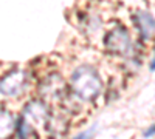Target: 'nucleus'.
<instances>
[{
    "label": "nucleus",
    "instance_id": "nucleus-1",
    "mask_svg": "<svg viewBox=\"0 0 155 139\" xmlns=\"http://www.w3.org/2000/svg\"><path fill=\"white\" fill-rule=\"evenodd\" d=\"M68 90L71 96L79 102H93L101 96L104 84L95 67L82 64L73 70L68 82Z\"/></svg>",
    "mask_w": 155,
    "mask_h": 139
},
{
    "label": "nucleus",
    "instance_id": "nucleus-2",
    "mask_svg": "<svg viewBox=\"0 0 155 139\" xmlns=\"http://www.w3.org/2000/svg\"><path fill=\"white\" fill-rule=\"evenodd\" d=\"M50 116V104H47L44 99L30 100L23 107L20 118L16 121V134L20 137H30L39 136L41 131L47 133Z\"/></svg>",
    "mask_w": 155,
    "mask_h": 139
},
{
    "label": "nucleus",
    "instance_id": "nucleus-3",
    "mask_svg": "<svg viewBox=\"0 0 155 139\" xmlns=\"http://www.w3.org/2000/svg\"><path fill=\"white\" fill-rule=\"evenodd\" d=\"M104 48L106 51L110 53L112 56H120V57H127L132 54V36L124 27H115L112 28L106 36H104Z\"/></svg>",
    "mask_w": 155,
    "mask_h": 139
},
{
    "label": "nucleus",
    "instance_id": "nucleus-4",
    "mask_svg": "<svg viewBox=\"0 0 155 139\" xmlns=\"http://www.w3.org/2000/svg\"><path fill=\"white\" fill-rule=\"evenodd\" d=\"M30 76L25 70L16 68L11 70L0 77V96L3 97H17L27 91Z\"/></svg>",
    "mask_w": 155,
    "mask_h": 139
},
{
    "label": "nucleus",
    "instance_id": "nucleus-5",
    "mask_svg": "<svg viewBox=\"0 0 155 139\" xmlns=\"http://www.w3.org/2000/svg\"><path fill=\"white\" fill-rule=\"evenodd\" d=\"M39 93L41 99H44L47 104L62 102L67 94V85L59 74H48L39 85Z\"/></svg>",
    "mask_w": 155,
    "mask_h": 139
},
{
    "label": "nucleus",
    "instance_id": "nucleus-6",
    "mask_svg": "<svg viewBox=\"0 0 155 139\" xmlns=\"http://www.w3.org/2000/svg\"><path fill=\"white\" fill-rule=\"evenodd\" d=\"M134 23L143 42H150L153 37V17L147 11H137L134 14Z\"/></svg>",
    "mask_w": 155,
    "mask_h": 139
},
{
    "label": "nucleus",
    "instance_id": "nucleus-7",
    "mask_svg": "<svg viewBox=\"0 0 155 139\" xmlns=\"http://www.w3.org/2000/svg\"><path fill=\"white\" fill-rule=\"evenodd\" d=\"M16 118L5 108H0V137H9L16 134Z\"/></svg>",
    "mask_w": 155,
    "mask_h": 139
},
{
    "label": "nucleus",
    "instance_id": "nucleus-8",
    "mask_svg": "<svg viewBox=\"0 0 155 139\" xmlns=\"http://www.w3.org/2000/svg\"><path fill=\"white\" fill-rule=\"evenodd\" d=\"M144 136H153V125L150 127V130H147V131L144 133Z\"/></svg>",
    "mask_w": 155,
    "mask_h": 139
}]
</instances>
